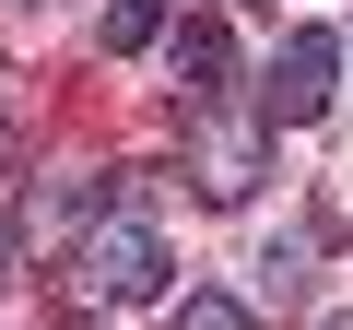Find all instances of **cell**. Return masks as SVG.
I'll list each match as a JSON object with an SVG mask.
<instances>
[{"mask_svg":"<svg viewBox=\"0 0 353 330\" xmlns=\"http://www.w3.org/2000/svg\"><path fill=\"white\" fill-rule=\"evenodd\" d=\"M71 271H83V307H141V295H165V236L141 213H94Z\"/></svg>","mask_w":353,"mask_h":330,"instance_id":"6da1fadb","label":"cell"},{"mask_svg":"<svg viewBox=\"0 0 353 330\" xmlns=\"http://www.w3.org/2000/svg\"><path fill=\"white\" fill-rule=\"evenodd\" d=\"M330 71H341V36L294 24V36H283V59H271V83H259V118H271V130H306V118L330 106Z\"/></svg>","mask_w":353,"mask_h":330,"instance_id":"7a4b0ae2","label":"cell"},{"mask_svg":"<svg viewBox=\"0 0 353 330\" xmlns=\"http://www.w3.org/2000/svg\"><path fill=\"white\" fill-rule=\"evenodd\" d=\"M201 189H212V201H248V189H259V118L201 106Z\"/></svg>","mask_w":353,"mask_h":330,"instance_id":"3957f363","label":"cell"},{"mask_svg":"<svg viewBox=\"0 0 353 330\" xmlns=\"http://www.w3.org/2000/svg\"><path fill=\"white\" fill-rule=\"evenodd\" d=\"M176 106H224V24H176Z\"/></svg>","mask_w":353,"mask_h":330,"instance_id":"277c9868","label":"cell"},{"mask_svg":"<svg viewBox=\"0 0 353 330\" xmlns=\"http://www.w3.org/2000/svg\"><path fill=\"white\" fill-rule=\"evenodd\" d=\"M165 36V0H106V48H153Z\"/></svg>","mask_w":353,"mask_h":330,"instance_id":"5b68a950","label":"cell"},{"mask_svg":"<svg viewBox=\"0 0 353 330\" xmlns=\"http://www.w3.org/2000/svg\"><path fill=\"white\" fill-rule=\"evenodd\" d=\"M165 330H248V307H236V295H189Z\"/></svg>","mask_w":353,"mask_h":330,"instance_id":"8992f818","label":"cell"},{"mask_svg":"<svg viewBox=\"0 0 353 330\" xmlns=\"http://www.w3.org/2000/svg\"><path fill=\"white\" fill-rule=\"evenodd\" d=\"M318 330H353V307H341V318H318Z\"/></svg>","mask_w":353,"mask_h":330,"instance_id":"52a82bcc","label":"cell"},{"mask_svg":"<svg viewBox=\"0 0 353 330\" xmlns=\"http://www.w3.org/2000/svg\"><path fill=\"white\" fill-rule=\"evenodd\" d=\"M0 153H12V118H0Z\"/></svg>","mask_w":353,"mask_h":330,"instance_id":"ba28073f","label":"cell"}]
</instances>
